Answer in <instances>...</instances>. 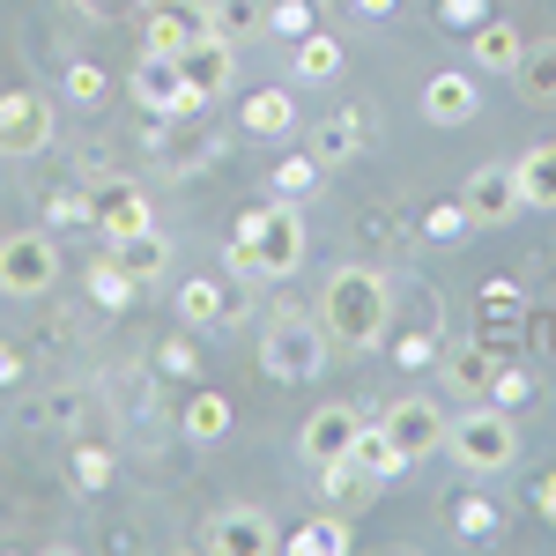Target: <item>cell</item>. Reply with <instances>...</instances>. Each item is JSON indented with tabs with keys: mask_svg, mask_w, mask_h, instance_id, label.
<instances>
[{
	"mask_svg": "<svg viewBox=\"0 0 556 556\" xmlns=\"http://www.w3.org/2000/svg\"><path fill=\"white\" fill-rule=\"evenodd\" d=\"M230 275H260V282H282V275H298L304 267V215L275 193V201H260V208L238 215V230H230Z\"/></svg>",
	"mask_w": 556,
	"mask_h": 556,
	"instance_id": "obj_1",
	"label": "cell"
},
{
	"mask_svg": "<svg viewBox=\"0 0 556 556\" xmlns=\"http://www.w3.org/2000/svg\"><path fill=\"white\" fill-rule=\"evenodd\" d=\"M386 319H393V290L379 267H334L319 290V327L334 349H379Z\"/></svg>",
	"mask_w": 556,
	"mask_h": 556,
	"instance_id": "obj_2",
	"label": "cell"
},
{
	"mask_svg": "<svg viewBox=\"0 0 556 556\" xmlns=\"http://www.w3.org/2000/svg\"><path fill=\"white\" fill-rule=\"evenodd\" d=\"M445 460L468 475H505L519 460V430H513V408H497V401H482L468 416H453L445 424Z\"/></svg>",
	"mask_w": 556,
	"mask_h": 556,
	"instance_id": "obj_3",
	"label": "cell"
},
{
	"mask_svg": "<svg viewBox=\"0 0 556 556\" xmlns=\"http://www.w3.org/2000/svg\"><path fill=\"white\" fill-rule=\"evenodd\" d=\"M327 327H319V319H304V312H282V319H275V327H267V334H260V371H267V379H319V364H327Z\"/></svg>",
	"mask_w": 556,
	"mask_h": 556,
	"instance_id": "obj_4",
	"label": "cell"
},
{
	"mask_svg": "<svg viewBox=\"0 0 556 556\" xmlns=\"http://www.w3.org/2000/svg\"><path fill=\"white\" fill-rule=\"evenodd\" d=\"M60 282V253L45 230H15L0 238V298H45Z\"/></svg>",
	"mask_w": 556,
	"mask_h": 556,
	"instance_id": "obj_5",
	"label": "cell"
},
{
	"mask_svg": "<svg viewBox=\"0 0 556 556\" xmlns=\"http://www.w3.org/2000/svg\"><path fill=\"white\" fill-rule=\"evenodd\" d=\"M89 223L104 230V245H127V238H141V230H156L149 193H141L134 178H97V186H89Z\"/></svg>",
	"mask_w": 556,
	"mask_h": 556,
	"instance_id": "obj_6",
	"label": "cell"
},
{
	"mask_svg": "<svg viewBox=\"0 0 556 556\" xmlns=\"http://www.w3.org/2000/svg\"><path fill=\"white\" fill-rule=\"evenodd\" d=\"M52 149V97L0 89V156H45Z\"/></svg>",
	"mask_w": 556,
	"mask_h": 556,
	"instance_id": "obj_7",
	"label": "cell"
},
{
	"mask_svg": "<svg viewBox=\"0 0 556 556\" xmlns=\"http://www.w3.org/2000/svg\"><path fill=\"white\" fill-rule=\"evenodd\" d=\"M208 0H141V45L149 52H186L193 38H208Z\"/></svg>",
	"mask_w": 556,
	"mask_h": 556,
	"instance_id": "obj_8",
	"label": "cell"
},
{
	"mask_svg": "<svg viewBox=\"0 0 556 556\" xmlns=\"http://www.w3.org/2000/svg\"><path fill=\"white\" fill-rule=\"evenodd\" d=\"M127 89L149 104V112H172V119H178V112H201V104H193V89H186V75H178V52H149V45H141Z\"/></svg>",
	"mask_w": 556,
	"mask_h": 556,
	"instance_id": "obj_9",
	"label": "cell"
},
{
	"mask_svg": "<svg viewBox=\"0 0 556 556\" xmlns=\"http://www.w3.org/2000/svg\"><path fill=\"white\" fill-rule=\"evenodd\" d=\"M356 438H364V416H356V408H342V401H327L319 416H304L298 453L312 460V468H327V460H349V453H356Z\"/></svg>",
	"mask_w": 556,
	"mask_h": 556,
	"instance_id": "obj_10",
	"label": "cell"
},
{
	"mask_svg": "<svg viewBox=\"0 0 556 556\" xmlns=\"http://www.w3.org/2000/svg\"><path fill=\"white\" fill-rule=\"evenodd\" d=\"M379 430L408 453V460H430L438 445H445V416H438V401H424V393H408V401H393L379 416Z\"/></svg>",
	"mask_w": 556,
	"mask_h": 556,
	"instance_id": "obj_11",
	"label": "cell"
},
{
	"mask_svg": "<svg viewBox=\"0 0 556 556\" xmlns=\"http://www.w3.org/2000/svg\"><path fill=\"white\" fill-rule=\"evenodd\" d=\"M178 75H186V89H193V104H208V97H223V89L238 83V45L230 38H193L186 52H178Z\"/></svg>",
	"mask_w": 556,
	"mask_h": 556,
	"instance_id": "obj_12",
	"label": "cell"
},
{
	"mask_svg": "<svg viewBox=\"0 0 556 556\" xmlns=\"http://www.w3.org/2000/svg\"><path fill=\"white\" fill-rule=\"evenodd\" d=\"M201 542H208L215 556H267L275 549V519L260 513V505H223Z\"/></svg>",
	"mask_w": 556,
	"mask_h": 556,
	"instance_id": "obj_13",
	"label": "cell"
},
{
	"mask_svg": "<svg viewBox=\"0 0 556 556\" xmlns=\"http://www.w3.org/2000/svg\"><path fill=\"white\" fill-rule=\"evenodd\" d=\"M460 201H468V223H513V215H527L513 164H482V172L460 186Z\"/></svg>",
	"mask_w": 556,
	"mask_h": 556,
	"instance_id": "obj_14",
	"label": "cell"
},
{
	"mask_svg": "<svg viewBox=\"0 0 556 556\" xmlns=\"http://www.w3.org/2000/svg\"><path fill=\"white\" fill-rule=\"evenodd\" d=\"M475 112H482V97H475V75H430L424 83V119L430 127H468Z\"/></svg>",
	"mask_w": 556,
	"mask_h": 556,
	"instance_id": "obj_15",
	"label": "cell"
},
{
	"mask_svg": "<svg viewBox=\"0 0 556 556\" xmlns=\"http://www.w3.org/2000/svg\"><path fill=\"white\" fill-rule=\"evenodd\" d=\"M519 52H527V38H519L513 23H497V15L468 30V60L482 67V75H513V67H519Z\"/></svg>",
	"mask_w": 556,
	"mask_h": 556,
	"instance_id": "obj_16",
	"label": "cell"
},
{
	"mask_svg": "<svg viewBox=\"0 0 556 556\" xmlns=\"http://www.w3.org/2000/svg\"><path fill=\"white\" fill-rule=\"evenodd\" d=\"M513 89L527 104H542V112L556 104V38H527V52H519V67H513Z\"/></svg>",
	"mask_w": 556,
	"mask_h": 556,
	"instance_id": "obj_17",
	"label": "cell"
},
{
	"mask_svg": "<svg viewBox=\"0 0 556 556\" xmlns=\"http://www.w3.org/2000/svg\"><path fill=\"white\" fill-rule=\"evenodd\" d=\"M513 172H519V201H527V208H556V141L519 149Z\"/></svg>",
	"mask_w": 556,
	"mask_h": 556,
	"instance_id": "obj_18",
	"label": "cell"
},
{
	"mask_svg": "<svg viewBox=\"0 0 556 556\" xmlns=\"http://www.w3.org/2000/svg\"><path fill=\"white\" fill-rule=\"evenodd\" d=\"M290 67H298V83H334L342 75V38H327L319 23L290 45Z\"/></svg>",
	"mask_w": 556,
	"mask_h": 556,
	"instance_id": "obj_19",
	"label": "cell"
},
{
	"mask_svg": "<svg viewBox=\"0 0 556 556\" xmlns=\"http://www.w3.org/2000/svg\"><path fill=\"white\" fill-rule=\"evenodd\" d=\"M245 134H260V141H282V134L298 127V104H290V89H260V97H245Z\"/></svg>",
	"mask_w": 556,
	"mask_h": 556,
	"instance_id": "obj_20",
	"label": "cell"
},
{
	"mask_svg": "<svg viewBox=\"0 0 556 556\" xmlns=\"http://www.w3.org/2000/svg\"><path fill=\"white\" fill-rule=\"evenodd\" d=\"M364 149V112H334V119H319V134H312V156L319 164H349Z\"/></svg>",
	"mask_w": 556,
	"mask_h": 556,
	"instance_id": "obj_21",
	"label": "cell"
},
{
	"mask_svg": "<svg viewBox=\"0 0 556 556\" xmlns=\"http://www.w3.org/2000/svg\"><path fill=\"white\" fill-rule=\"evenodd\" d=\"M497 371H505V364H497L490 349H475V342L445 356V379H453V393H497Z\"/></svg>",
	"mask_w": 556,
	"mask_h": 556,
	"instance_id": "obj_22",
	"label": "cell"
},
{
	"mask_svg": "<svg viewBox=\"0 0 556 556\" xmlns=\"http://www.w3.org/2000/svg\"><path fill=\"white\" fill-rule=\"evenodd\" d=\"M208 23H215V38L245 45L267 30V0H208Z\"/></svg>",
	"mask_w": 556,
	"mask_h": 556,
	"instance_id": "obj_23",
	"label": "cell"
},
{
	"mask_svg": "<svg viewBox=\"0 0 556 556\" xmlns=\"http://www.w3.org/2000/svg\"><path fill=\"white\" fill-rule=\"evenodd\" d=\"M112 253H119V267H127L134 282H156V275L172 267V238H164V230H141V238L112 245Z\"/></svg>",
	"mask_w": 556,
	"mask_h": 556,
	"instance_id": "obj_24",
	"label": "cell"
},
{
	"mask_svg": "<svg viewBox=\"0 0 556 556\" xmlns=\"http://www.w3.org/2000/svg\"><path fill=\"white\" fill-rule=\"evenodd\" d=\"M89 298L104 304V312H119V304H134V298H141V282H134L127 267H119V253H104L97 267H89Z\"/></svg>",
	"mask_w": 556,
	"mask_h": 556,
	"instance_id": "obj_25",
	"label": "cell"
},
{
	"mask_svg": "<svg viewBox=\"0 0 556 556\" xmlns=\"http://www.w3.org/2000/svg\"><path fill=\"white\" fill-rule=\"evenodd\" d=\"M356 460L379 475V482H393V475H408V468H416V460H408V453H401V445H393L386 430H371V424H364V438H356Z\"/></svg>",
	"mask_w": 556,
	"mask_h": 556,
	"instance_id": "obj_26",
	"label": "cell"
},
{
	"mask_svg": "<svg viewBox=\"0 0 556 556\" xmlns=\"http://www.w3.org/2000/svg\"><path fill=\"white\" fill-rule=\"evenodd\" d=\"M215 156V141L208 134H193V127H178V134H164V172L172 178H186V172H201Z\"/></svg>",
	"mask_w": 556,
	"mask_h": 556,
	"instance_id": "obj_27",
	"label": "cell"
},
{
	"mask_svg": "<svg viewBox=\"0 0 556 556\" xmlns=\"http://www.w3.org/2000/svg\"><path fill=\"white\" fill-rule=\"evenodd\" d=\"M223 430H230V401H223V393H193V401H186V438L215 445Z\"/></svg>",
	"mask_w": 556,
	"mask_h": 556,
	"instance_id": "obj_28",
	"label": "cell"
},
{
	"mask_svg": "<svg viewBox=\"0 0 556 556\" xmlns=\"http://www.w3.org/2000/svg\"><path fill=\"white\" fill-rule=\"evenodd\" d=\"M178 319H186V327H215V319H223V290H215L208 275H193V282L178 290Z\"/></svg>",
	"mask_w": 556,
	"mask_h": 556,
	"instance_id": "obj_29",
	"label": "cell"
},
{
	"mask_svg": "<svg viewBox=\"0 0 556 556\" xmlns=\"http://www.w3.org/2000/svg\"><path fill=\"white\" fill-rule=\"evenodd\" d=\"M290 549H298V556H342L349 549V527H342V519H312V527L290 534Z\"/></svg>",
	"mask_w": 556,
	"mask_h": 556,
	"instance_id": "obj_30",
	"label": "cell"
},
{
	"mask_svg": "<svg viewBox=\"0 0 556 556\" xmlns=\"http://www.w3.org/2000/svg\"><path fill=\"white\" fill-rule=\"evenodd\" d=\"M497 505H490V497H460V513H453V527H460V534H468V542H490V534H497Z\"/></svg>",
	"mask_w": 556,
	"mask_h": 556,
	"instance_id": "obj_31",
	"label": "cell"
},
{
	"mask_svg": "<svg viewBox=\"0 0 556 556\" xmlns=\"http://www.w3.org/2000/svg\"><path fill=\"white\" fill-rule=\"evenodd\" d=\"M319 186V156H290V164H275V193L282 201H298V193H312Z\"/></svg>",
	"mask_w": 556,
	"mask_h": 556,
	"instance_id": "obj_32",
	"label": "cell"
},
{
	"mask_svg": "<svg viewBox=\"0 0 556 556\" xmlns=\"http://www.w3.org/2000/svg\"><path fill=\"white\" fill-rule=\"evenodd\" d=\"M104 67H97V60H75V67H67V97H75V104H104Z\"/></svg>",
	"mask_w": 556,
	"mask_h": 556,
	"instance_id": "obj_33",
	"label": "cell"
},
{
	"mask_svg": "<svg viewBox=\"0 0 556 556\" xmlns=\"http://www.w3.org/2000/svg\"><path fill=\"white\" fill-rule=\"evenodd\" d=\"M267 30H275V38H290V45H298L304 30H312V8H304V0H275V8H267Z\"/></svg>",
	"mask_w": 556,
	"mask_h": 556,
	"instance_id": "obj_34",
	"label": "cell"
},
{
	"mask_svg": "<svg viewBox=\"0 0 556 556\" xmlns=\"http://www.w3.org/2000/svg\"><path fill=\"white\" fill-rule=\"evenodd\" d=\"M75 482H83V490H104V482H112V453H104V445H75Z\"/></svg>",
	"mask_w": 556,
	"mask_h": 556,
	"instance_id": "obj_35",
	"label": "cell"
},
{
	"mask_svg": "<svg viewBox=\"0 0 556 556\" xmlns=\"http://www.w3.org/2000/svg\"><path fill=\"white\" fill-rule=\"evenodd\" d=\"M424 230L430 238H460V230H468V201H438V208L424 215Z\"/></svg>",
	"mask_w": 556,
	"mask_h": 556,
	"instance_id": "obj_36",
	"label": "cell"
},
{
	"mask_svg": "<svg viewBox=\"0 0 556 556\" xmlns=\"http://www.w3.org/2000/svg\"><path fill=\"white\" fill-rule=\"evenodd\" d=\"M45 215H52V223H89V193H52Z\"/></svg>",
	"mask_w": 556,
	"mask_h": 556,
	"instance_id": "obj_37",
	"label": "cell"
},
{
	"mask_svg": "<svg viewBox=\"0 0 556 556\" xmlns=\"http://www.w3.org/2000/svg\"><path fill=\"white\" fill-rule=\"evenodd\" d=\"M490 401H497V408H519V401H527V379H519V371H497V393H490Z\"/></svg>",
	"mask_w": 556,
	"mask_h": 556,
	"instance_id": "obj_38",
	"label": "cell"
},
{
	"mask_svg": "<svg viewBox=\"0 0 556 556\" xmlns=\"http://www.w3.org/2000/svg\"><path fill=\"white\" fill-rule=\"evenodd\" d=\"M193 364H201V356H193V342H164V371H178V379H186Z\"/></svg>",
	"mask_w": 556,
	"mask_h": 556,
	"instance_id": "obj_39",
	"label": "cell"
},
{
	"mask_svg": "<svg viewBox=\"0 0 556 556\" xmlns=\"http://www.w3.org/2000/svg\"><path fill=\"white\" fill-rule=\"evenodd\" d=\"M534 505H542V519L556 527V475H542V482H534Z\"/></svg>",
	"mask_w": 556,
	"mask_h": 556,
	"instance_id": "obj_40",
	"label": "cell"
},
{
	"mask_svg": "<svg viewBox=\"0 0 556 556\" xmlns=\"http://www.w3.org/2000/svg\"><path fill=\"white\" fill-rule=\"evenodd\" d=\"M393 356H401V364H430V356H438V349H430L424 334H416V342H401V349H393Z\"/></svg>",
	"mask_w": 556,
	"mask_h": 556,
	"instance_id": "obj_41",
	"label": "cell"
},
{
	"mask_svg": "<svg viewBox=\"0 0 556 556\" xmlns=\"http://www.w3.org/2000/svg\"><path fill=\"white\" fill-rule=\"evenodd\" d=\"M15 379H23V356H15V349L0 342V386H15Z\"/></svg>",
	"mask_w": 556,
	"mask_h": 556,
	"instance_id": "obj_42",
	"label": "cell"
},
{
	"mask_svg": "<svg viewBox=\"0 0 556 556\" xmlns=\"http://www.w3.org/2000/svg\"><path fill=\"white\" fill-rule=\"evenodd\" d=\"M386 8H393V0H356V15H386Z\"/></svg>",
	"mask_w": 556,
	"mask_h": 556,
	"instance_id": "obj_43",
	"label": "cell"
}]
</instances>
